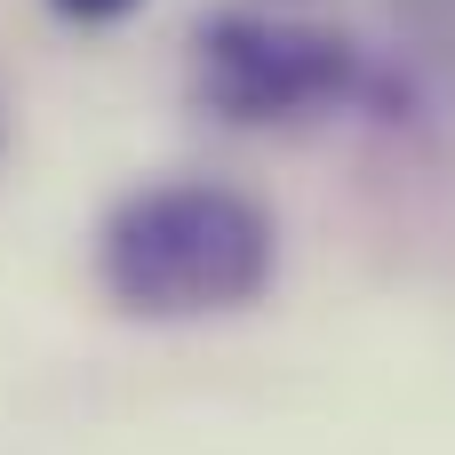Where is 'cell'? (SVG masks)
I'll use <instances>...</instances> for the list:
<instances>
[{
    "mask_svg": "<svg viewBox=\"0 0 455 455\" xmlns=\"http://www.w3.org/2000/svg\"><path fill=\"white\" fill-rule=\"evenodd\" d=\"M352 72L360 64L336 32L280 24V16H256V8H224L192 32V96L232 128L320 112L352 88Z\"/></svg>",
    "mask_w": 455,
    "mask_h": 455,
    "instance_id": "7a4b0ae2",
    "label": "cell"
},
{
    "mask_svg": "<svg viewBox=\"0 0 455 455\" xmlns=\"http://www.w3.org/2000/svg\"><path fill=\"white\" fill-rule=\"evenodd\" d=\"M64 24H80V32H96V24H120V16H136L144 0H48Z\"/></svg>",
    "mask_w": 455,
    "mask_h": 455,
    "instance_id": "3957f363",
    "label": "cell"
},
{
    "mask_svg": "<svg viewBox=\"0 0 455 455\" xmlns=\"http://www.w3.org/2000/svg\"><path fill=\"white\" fill-rule=\"evenodd\" d=\"M280 232L240 184H136L96 224V288L128 320H224L272 288Z\"/></svg>",
    "mask_w": 455,
    "mask_h": 455,
    "instance_id": "6da1fadb",
    "label": "cell"
}]
</instances>
